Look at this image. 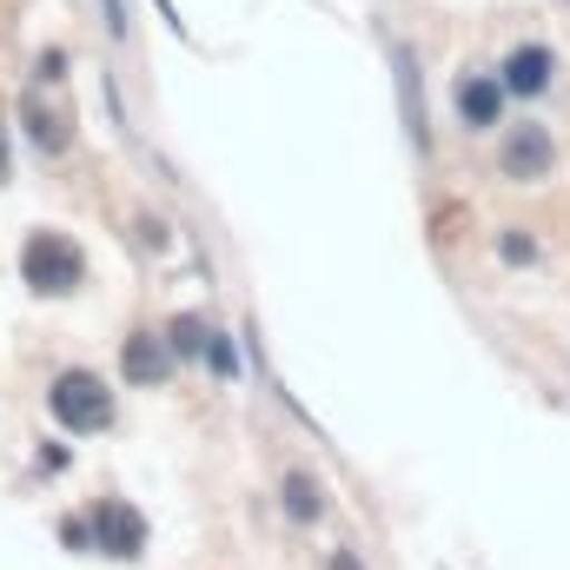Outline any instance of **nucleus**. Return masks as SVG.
<instances>
[{"label": "nucleus", "instance_id": "obj_1", "mask_svg": "<svg viewBox=\"0 0 570 570\" xmlns=\"http://www.w3.org/2000/svg\"><path fill=\"white\" fill-rule=\"evenodd\" d=\"M20 279L33 285V292H80V279H87V253L67 239V233H27V246H20Z\"/></svg>", "mask_w": 570, "mask_h": 570}, {"label": "nucleus", "instance_id": "obj_2", "mask_svg": "<svg viewBox=\"0 0 570 570\" xmlns=\"http://www.w3.org/2000/svg\"><path fill=\"white\" fill-rule=\"evenodd\" d=\"M47 412H53L67 431H107V425H114V392H107V379H100V372L67 365V372L47 385Z\"/></svg>", "mask_w": 570, "mask_h": 570}, {"label": "nucleus", "instance_id": "obj_3", "mask_svg": "<svg viewBox=\"0 0 570 570\" xmlns=\"http://www.w3.org/2000/svg\"><path fill=\"white\" fill-rule=\"evenodd\" d=\"M94 551H107V558H140L146 551V518L127 498H100L94 504Z\"/></svg>", "mask_w": 570, "mask_h": 570}, {"label": "nucleus", "instance_id": "obj_4", "mask_svg": "<svg viewBox=\"0 0 570 570\" xmlns=\"http://www.w3.org/2000/svg\"><path fill=\"white\" fill-rule=\"evenodd\" d=\"M551 159H558V146H551L544 127H511L504 146H498L504 179H544V173H551Z\"/></svg>", "mask_w": 570, "mask_h": 570}, {"label": "nucleus", "instance_id": "obj_5", "mask_svg": "<svg viewBox=\"0 0 570 570\" xmlns=\"http://www.w3.org/2000/svg\"><path fill=\"white\" fill-rule=\"evenodd\" d=\"M551 73H558L551 47H538V40H531V47H511V53H504V73H498V80H504V94H524V100H538V94L551 87Z\"/></svg>", "mask_w": 570, "mask_h": 570}, {"label": "nucleus", "instance_id": "obj_6", "mask_svg": "<svg viewBox=\"0 0 570 570\" xmlns=\"http://www.w3.org/2000/svg\"><path fill=\"white\" fill-rule=\"evenodd\" d=\"M120 365H127V379H134V385H166V372H173V338L134 332V338H127V352H120Z\"/></svg>", "mask_w": 570, "mask_h": 570}, {"label": "nucleus", "instance_id": "obj_7", "mask_svg": "<svg viewBox=\"0 0 570 570\" xmlns=\"http://www.w3.org/2000/svg\"><path fill=\"white\" fill-rule=\"evenodd\" d=\"M458 114H464V127H498V114H504V80L464 73V80H458Z\"/></svg>", "mask_w": 570, "mask_h": 570}, {"label": "nucleus", "instance_id": "obj_8", "mask_svg": "<svg viewBox=\"0 0 570 570\" xmlns=\"http://www.w3.org/2000/svg\"><path fill=\"white\" fill-rule=\"evenodd\" d=\"M20 114H27V134H33L40 153H67V140H73V134H67V114L40 107V94H27V107H20Z\"/></svg>", "mask_w": 570, "mask_h": 570}, {"label": "nucleus", "instance_id": "obj_9", "mask_svg": "<svg viewBox=\"0 0 570 570\" xmlns=\"http://www.w3.org/2000/svg\"><path fill=\"white\" fill-rule=\"evenodd\" d=\"M392 60H399V87H405V127H412V140L425 146V100H419V67H412V53H405V47H399Z\"/></svg>", "mask_w": 570, "mask_h": 570}, {"label": "nucleus", "instance_id": "obj_10", "mask_svg": "<svg viewBox=\"0 0 570 570\" xmlns=\"http://www.w3.org/2000/svg\"><path fill=\"white\" fill-rule=\"evenodd\" d=\"M166 338H173V352H179V358H199V352L213 345V325L186 312V318H173V325H166Z\"/></svg>", "mask_w": 570, "mask_h": 570}, {"label": "nucleus", "instance_id": "obj_11", "mask_svg": "<svg viewBox=\"0 0 570 570\" xmlns=\"http://www.w3.org/2000/svg\"><path fill=\"white\" fill-rule=\"evenodd\" d=\"M285 511H292L298 524H312V518L325 511V504H318V484H312L305 471H292V478H285Z\"/></svg>", "mask_w": 570, "mask_h": 570}, {"label": "nucleus", "instance_id": "obj_12", "mask_svg": "<svg viewBox=\"0 0 570 570\" xmlns=\"http://www.w3.org/2000/svg\"><path fill=\"white\" fill-rule=\"evenodd\" d=\"M504 259H511V266H524V259H538V246H531V239H518V233H511V239H504Z\"/></svg>", "mask_w": 570, "mask_h": 570}, {"label": "nucleus", "instance_id": "obj_13", "mask_svg": "<svg viewBox=\"0 0 570 570\" xmlns=\"http://www.w3.org/2000/svg\"><path fill=\"white\" fill-rule=\"evenodd\" d=\"M0 179H7V127H0Z\"/></svg>", "mask_w": 570, "mask_h": 570}]
</instances>
